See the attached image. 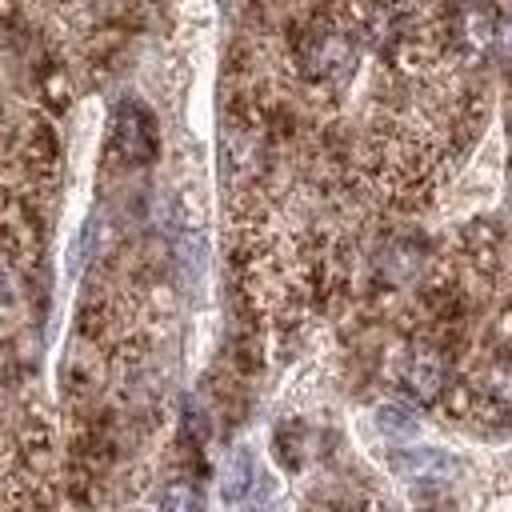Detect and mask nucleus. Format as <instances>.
Masks as SVG:
<instances>
[{"instance_id": "nucleus-3", "label": "nucleus", "mask_w": 512, "mask_h": 512, "mask_svg": "<svg viewBox=\"0 0 512 512\" xmlns=\"http://www.w3.org/2000/svg\"><path fill=\"white\" fill-rule=\"evenodd\" d=\"M404 388H408L416 400L432 404V400L444 392V360H440L436 352H428V348L412 352V360H408V368H404Z\"/></svg>"}, {"instance_id": "nucleus-6", "label": "nucleus", "mask_w": 512, "mask_h": 512, "mask_svg": "<svg viewBox=\"0 0 512 512\" xmlns=\"http://www.w3.org/2000/svg\"><path fill=\"white\" fill-rule=\"evenodd\" d=\"M252 472H256V468H252V452H248V448H236V452L228 456V468H224V480H220V492H224L228 504H236V500L248 496Z\"/></svg>"}, {"instance_id": "nucleus-1", "label": "nucleus", "mask_w": 512, "mask_h": 512, "mask_svg": "<svg viewBox=\"0 0 512 512\" xmlns=\"http://www.w3.org/2000/svg\"><path fill=\"white\" fill-rule=\"evenodd\" d=\"M112 140H116V152L132 164H144L152 152H156V128H152V116L136 104V100H124L116 108V120H112Z\"/></svg>"}, {"instance_id": "nucleus-4", "label": "nucleus", "mask_w": 512, "mask_h": 512, "mask_svg": "<svg viewBox=\"0 0 512 512\" xmlns=\"http://www.w3.org/2000/svg\"><path fill=\"white\" fill-rule=\"evenodd\" d=\"M352 60H356V48H352L348 36L328 32V36H316V40H312L308 68H312L316 76H344V72L352 68Z\"/></svg>"}, {"instance_id": "nucleus-8", "label": "nucleus", "mask_w": 512, "mask_h": 512, "mask_svg": "<svg viewBox=\"0 0 512 512\" xmlns=\"http://www.w3.org/2000/svg\"><path fill=\"white\" fill-rule=\"evenodd\" d=\"M380 428H384V432H396V436H408V432H416V420H412L404 408L388 404V408H380Z\"/></svg>"}, {"instance_id": "nucleus-9", "label": "nucleus", "mask_w": 512, "mask_h": 512, "mask_svg": "<svg viewBox=\"0 0 512 512\" xmlns=\"http://www.w3.org/2000/svg\"><path fill=\"white\" fill-rule=\"evenodd\" d=\"M496 52H500V60L512 64V12L500 16V24H496Z\"/></svg>"}, {"instance_id": "nucleus-5", "label": "nucleus", "mask_w": 512, "mask_h": 512, "mask_svg": "<svg viewBox=\"0 0 512 512\" xmlns=\"http://www.w3.org/2000/svg\"><path fill=\"white\" fill-rule=\"evenodd\" d=\"M392 468L404 476V480H436L452 468V460L440 452V448H404L392 456Z\"/></svg>"}, {"instance_id": "nucleus-2", "label": "nucleus", "mask_w": 512, "mask_h": 512, "mask_svg": "<svg viewBox=\"0 0 512 512\" xmlns=\"http://www.w3.org/2000/svg\"><path fill=\"white\" fill-rule=\"evenodd\" d=\"M496 12L484 4H464L456 12V40L468 56H488L496 48Z\"/></svg>"}, {"instance_id": "nucleus-7", "label": "nucleus", "mask_w": 512, "mask_h": 512, "mask_svg": "<svg viewBox=\"0 0 512 512\" xmlns=\"http://www.w3.org/2000/svg\"><path fill=\"white\" fill-rule=\"evenodd\" d=\"M204 500L196 492V484L188 480H172L164 492H160V512H200Z\"/></svg>"}]
</instances>
